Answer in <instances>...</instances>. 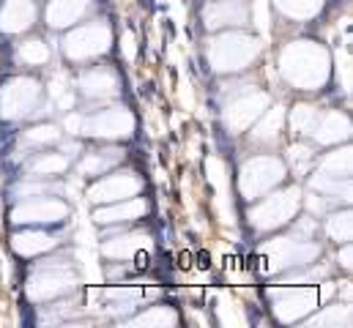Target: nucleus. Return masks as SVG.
I'll use <instances>...</instances> for the list:
<instances>
[{
	"label": "nucleus",
	"instance_id": "6e6552de",
	"mask_svg": "<svg viewBox=\"0 0 353 328\" xmlns=\"http://www.w3.org/2000/svg\"><path fill=\"white\" fill-rule=\"evenodd\" d=\"M22 58H25V61H36V63H41V61H47V50L41 47V41H28V44L22 47Z\"/></svg>",
	"mask_w": 353,
	"mask_h": 328
},
{
	"label": "nucleus",
	"instance_id": "0eeeda50",
	"mask_svg": "<svg viewBox=\"0 0 353 328\" xmlns=\"http://www.w3.org/2000/svg\"><path fill=\"white\" fill-rule=\"evenodd\" d=\"M137 211H145V205H126V208H112V211H104V214H96L99 222H115L121 216H132Z\"/></svg>",
	"mask_w": 353,
	"mask_h": 328
},
{
	"label": "nucleus",
	"instance_id": "7ed1b4c3",
	"mask_svg": "<svg viewBox=\"0 0 353 328\" xmlns=\"http://www.w3.org/2000/svg\"><path fill=\"white\" fill-rule=\"evenodd\" d=\"M134 189H137V181H132V178H112V181L96 186L90 194H93V200H123Z\"/></svg>",
	"mask_w": 353,
	"mask_h": 328
},
{
	"label": "nucleus",
	"instance_id": "f03ea898",
	"mask_svg": "<svg viewBox=\"0 0 353 328\" xmlns=\"http://www.w3.org/2000/svg\"><path fill=\"white\" fill-rule=\"evenodd\" d=\"M216 52H225V55H216L222 69H239V63H244L255 52V41L250 44L247 39H225V41H219Z\"/></svg>",
	"mask_w": 353,
	"mask_h": 328
},
{
	"label": "nucleus",
	"instance_id": "39448f33",
	"mask_svg": "<svg viewBox=\"0 0 353 328\" xmlns=\"http://www.w3.org/2000/svg\"><path fill=\"white\" fill-rule=\"evenodd\" d=\"M83 8H85V0H58L50 8V22L58 25V28L61 25H69L74 17L83 14Z\"/></svg>",
	"mask_w": 353,
	"mask_h": 328
},
{
	"label": "nucleus",
	"instance_id": "20e7f679",
	"mask_svg": "<svg viewBox=\"0 0 353 328\" xmlns=\"http://www.w3.org/2000/svg\"><path fill=\"white\" fill-rule=\"evenodd\" d=\"M247 170L255 172V186H250L247 194H258L261 189L271 186V183L279 181V175H282V167L276 162H255L252 167H247Z\"/></svg>",
	"mask_w": 353,
	"mask_h": 328
},
{
	"label": "nucleus",
	"instance_id": "1a4fd4ad",
	"mask_svg": "<svg viewBox=\"0 0 353 328\" xmlns=\"http://www.w3.org/2000/svg\"><path fill=\"white\" fill-rule=\"evenodd\" d=\"M63 167H66V162H63V159H47V162L39 164L36 170H39V172H47V170H63Z\"/></svg>",
	"mask_w": 353,
	"mask_h": 328
},
{
	"label": "nucleus",
	"instance_id": "423d86ee",
	"mask_svg": "<svg viewBox=\"0 0 353 328\" xmlns=\"http://www.w3.org/2000/svg\"><path fill=\"white\" fill-rule=\"evenodd\" d=\"M33 17V11L22 3V0H11L8 3V8L3 11V17H0V25H6L8 22V28L6 30H22L25 25H28V19Z\"/></svg>",
	"mask_w": 353,
	"mask_h": 328
},
{
	"label": "nucleus",
	"instance_id": "f257e3e1",
	"mask_svg": "<svg viewBox=\"0 0 353 328\" xmlns=\"http://www.w3.org/2000/svg\"><path fill=\"white\" fill-rule=\"evenodd\" d=\"M107 47V30L101 28H85V30H77L72 39H69V55L72 58H85V55H96Z\"/></svg>",
	"mask_w": 353,
	"mask_h": 328
}]
</instances>
